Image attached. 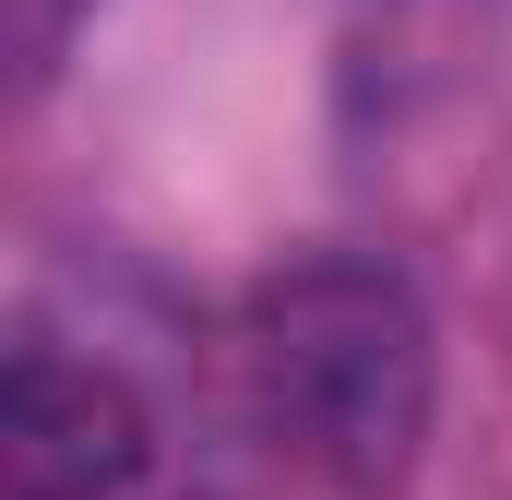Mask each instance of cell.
<instances>
[{
	"label": "cell",
	"mask_w": 512,
	"mask_h": 500,
	"mask_svg": "<svg viewBox=\"0 0 512 500\" xmlns=\"http://www.w3.org/2000/svg\"><path fill=\"white\" fill-rule=\"evenodd\" d=\"M239 381H251V429L286 441L298 465L334 477H382L417 429V310L382 274H298L274 286L239 334Z\"/></svg>",
	"instance_id": "obj_1"
},
{
	"label": "cell",
	"mask_w": 512,
	"mask_h": 500,
	"mask_svg": "<svg viewBox=\"0 0 512 500\" xmlns=\"http://www.w3.org/2000/svg\"><path fill=\"white\" fill-rule=\"evenodd\" d=\"M155 453V417L108 358H72L60 334H24L0 381V489L12 500H120Z\"/></svg>",
	"instance_id": "obj_2"
},
{
	"label": "cell",
	"mask_w": 512,
	"mask_h": 500,
	"mask_svg": "<svg viewBox=\"0 0 512 500\" xmlns=\"http://www.w3.org/2000/svg\"><path fill=\"white\" fill-rule=\"evenodd\" d=\"M84 12H96V0H12V72H24V84H48Z\"/></svg>",
	"instance_id": "obj_3"
}]
</instances>
